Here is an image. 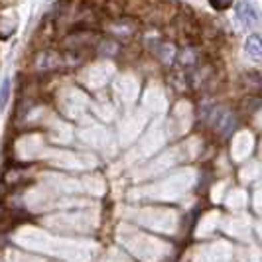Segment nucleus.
Returning a JSON list of instances; mask_svg holds the SVG:
<instances>
[{
    "label": "nucleus",
    "mask_w": 262,
    "mask_h": 262,
    "mask_svg": "<svg viewBox=\"0 0 262 262\" xmlns=\"http://www.w3.org/2000/svg\"><path fill=\"white\" fill-rule=\"evenodd\" d=\"M236 14L243 20V24H247V26H252L256 22V12H254V8H252V4H250L249 0H238Z\"/></svg>",
    "instance_id": "nucleus-1"
},
{
    "label": "nucleus",
    "mask_w": 262,
    "mask_h": 262,
    "mask_svg": "<svg viewBox=\"0 0 262 262\" xmlns=\"http://www.w3.org/2000/svg\"><path fill=\"white\" fill-rule=\"evenodd\" d=\"M260 36L258 34H252L247 39V55H249L252 61H260Z\"/></svg>",
    "instance_id": "nucleus-2"
},
{
    "label": "nucleus",
    "mask_w": 262,
    "mask_h": 262,
    "mask_svg": "<svg viewBox=\"0 0 262 262\" xmlns=\"http://www.w3.org/2000/svg\"><path fill=\"white\" fill-rule=\"evenodd\" d=\"M12 81L10 77H4L2 79V85H0V113L6 108L8 101H10V95H12Z\"/></svg>",
    "instance_id": "nucleus-3"
},
{
    "label": "nucleus",
    "mask_w": 262,
    "mask_h": 262,
    "mask_svg": "<svg viewBox=\"0 0 262 262\" xmlns=\"http://www.w3.org/2000/svg\"><path fill=\"white\" fill-rule=\"evenodd\" d=\"M209 2H211V6L217 8V10H225V8L233 6V0H209Z\"/></svg>",
    "instance_id": "nucleus-4"
}]
</instances>
